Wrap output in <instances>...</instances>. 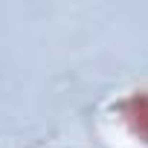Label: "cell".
Returning <instances> with one entry per match:
<instances>
[{"instance_id":"obj_1","label":"cell","mask_w":148,"mask_h":148,"mask_svg":"<svg viewBox=\"0 0 148 148\" xmlns=\"http://www.w3.org/2000/svg\"><path fill=\"white\" fill-rule=\"evenodd\" d=\"M119 113H122V122L128 125V131L148 142V90H136L131 93L122 105H119Z\"/></svg>"}]
</instances>
